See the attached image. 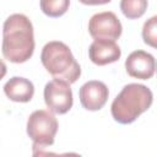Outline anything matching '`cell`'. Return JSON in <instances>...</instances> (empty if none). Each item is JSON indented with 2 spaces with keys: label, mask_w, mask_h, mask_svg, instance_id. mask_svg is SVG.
I'll return each instance as SVG.
<instances>
[{
  "label": "cell",
  "mask_w": 157,
  "mask_h": 157,
  "mask_svg": "<svg viewBox=\"0 0 157 157\" xmlns=\"http://www.w3.org/2000/svg\"><path fill=\"white\" fill-rule=\"evenodd\" d=\"M2 55L13 64L26 63L34 52V33L31 20L23 13L10 15L2 26Z\"/></svg>",
  "instance_id": "1"
},
{
  "label": "cell",
  "mask_w": 157,
  "mask_h": 157,
  "mask_svg": "<svg viewBox=\"0 0 157 157\" xmlns=\"http://www.w3.org/2000/svg\"><path fill=\"white\" fill-rule=\"evenodd\" d=\"M152 102L153 93L147 86L129 83L112 102L110 113L119 124H131L151 107Z\"/></svg>",
  "instance_id": "2"
},
{
  "label": "cell",
  "mask_w": 157,
  "mask_h": 157,
  "mask_svg": "<svg viewBox=\"0 0 157 157\" xmlns=\"http://www.w3.org/2000/svg\"><path fill=\"white\" fill-rule=\"evenodd\" d=\"M40 61L54 78L75 83L81 76L80 64L76 61L70 48L63 42H48L42 49Z\"/></svg>",
  "instance_id": "3"
},
{
  "label": "cell",
  "mask_w": 157,
  "mask_h": 157,
  "mask_svg": "<svg viewBox=\"0 0 157 157\" xmlns=\"http://www.w3.org/2000/svg\"><path fill=\"white\" fill-rule=\"evenodd\" d=\"M58 132V120L53 112L34 110L27 120V135L33 141V147L52 146Z\"/></svg>",
  "instance_id": "4"
},
{
  "label": "cell",
  "mask_w": 157,
  "mask_h": 157,
  "mask_svg": "<svg viewBox=\"0 0 157 157\" xmlns=\"http://www.w3.org/2000/svg\"><path fill=\"white\" fill-rule=\"evenodd\" d=\"M71 83L64 80L54 78L44 87V102L48 109L55 114L67 113L74 103Z\"/></svg>",
  "instance_id": "5"
},
{
  "label": "cell",
  "mask_w": 157,
  "mask_h": 157,
  "mask_svg": "<svg viewBox=\"0 0 157 157\" xmlns=\"http://www.w3.org/2000/svg\"><path fill=\"white\" fill-rule=\"evenodd\" d=\"M88 32L94 39H112L115 40L121 36L123 26L112 11H103L94 13L88 21Z\"/></svg>",
  "instance_id": "6"
},
{
  "label": "cell",
  "mask_w": 157,
  "mask_h": 157,
  "mask_svg": "<svg viewBox=\"0 0 157 157\" xmlns=\"http://www.w3.org/2000/svg\"><path fill=\"white\" fill-rule=\"evenodd\" d=\"M125 69L131 77L148 80L156 74L157 61L152 54L145 50H135L126 58Z\"/></svg>",
  "instance_id": "7"
},
{
  "label": "cell",
  "mask_w": 157,
  "mask_h": 157,
  "mask_svg": "<svg viewBox=\"0 0 157 157\" xmlns=\"http://www.w3.org/2000/svg\"><path fill=\"white\" fill-rule=\"evenodd\" d=\"M78 96H80V102L85 109L96 112L102 109L107 103L109 91L104 82L92 80L81 86Z\"/></svg>",
  "instance_id": "8"
},
{
  "label": "cell",
  "mask_w": 157,
  "mask_h": 157,
  "mask_svg": "<svg viewBox=\"0 0 157 157\" xmlns=\"http://www.w3.org/2000/svg\"><path fill=\"white\" fill-rule=\"evenodd\" d=\"M120 56L121 50L115 40L112 39H94L88 48L90 60L98 66L115 63L120 59Z\"/></svg>",
  "instance_id": "9"
},
{
  "label": "cell",
  "mask_w": 157,
  "mask_h": 157,
  "mask_svg": "<svg viewBox=\"0 0 157 157\" xmlns=\"http://www.w3.org/2000/svg\"><path fill=\"white\" fill-rule=\"evenodd\" d=\"M4 93L13 102L27 103L33 98L34 86L28 78L13 76L4 85Z\"/></svg>",
  "instance_id": "10"
},
{
  "label": "cell",
  "mask_w": 157,
  "mask_h": 157,
  "mask_svg": "<svg viewBox=\"0 0 157 157\" xmlns=\"http://www.w3.org/2000/svg\"><path fill=\"white\" fill-rule=\"evenodd\" d=\"M147 0H120V10L129 20L140 18L147 10Z\"/></svg>",
  "instance_id": "11"
},
{
  "label": "cell",
  "mask_w": 157,
  "mask_h": 157,
  "mask_svg": "<svg viewBox=\"0 0 157 157\" xmlns=\"http://www.w3.org/2000/svg\"><path fill=\"white\" fill-rule=\"evenodd\" d=\"M40 10L48 17H60L63 16L70 6V0H40Z\"/></svg>",
  "instance_id": "12"
},
{
  "label": "cell",
  "mask_w": 157,
  "mask_h": 157,
  "mask_svg": "<svg viewBox=\"0 0 157 157\" xmlns=\"http://www.w3.org/2000/svg\"><path fill=\"white\" fill-rule=\"evenodd\" d=\"M142 39L147 45L157 49V15L150 17L144 23Z\"/></svg>",
  "instance_id": "13"
},
{
  "label": "cell",
  "mask_w": 157,
  "mask_h": 157,
  "mask_svg": "<svg viewBox=\"0 0 157 157\" xmlns=\"http://www.w3.org/2000/svg\"><path fill=\"white\" fill-rule=\"evenodd\" d=\"M83 5H104L110 2L112 0H78Z\"/></svg>",
  "instance_id": "14"
}]
</instances>
